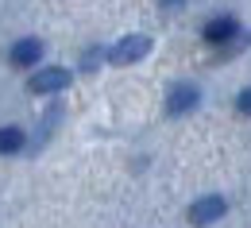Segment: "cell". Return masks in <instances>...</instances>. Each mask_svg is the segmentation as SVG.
Returning <instances> with one entry per match:
<instances>
[{"label": "cell", "mask_w": 251, "mask_h": 228, "mask_svg": "<svg viewBox=\"0 0 251 228\" xmlns=\"http://www.w3.org/2000/svg\"><path fill=\"white\" fill-rule=\"evenodd\" d=\"M224 213H228V201L217 197V194H209V197H197V201L186 209V221L193 228H209V225H217Z\"/></svg>", "instance_id": "cell-1"}, {"label": "cell", "mask_w": 251, "mask_h": 228, "mask_svg": "<svg viewBox=\"0 0 251 228\" xmlns=\"http://www.w3.org/2000/svg\"><path fill=\"white\" fill-rule=\"evenodd\" d=\"M74 81V74L62 66H47V70H35L27 77V93H62L66 85Z\"/></svg>", "instance_id": "cell-2"}, {"label": "cell", "mask_w": 251, "mask_h": 228, "mask_svg": "<svg viewBox=\"0 0 251 228\" xmlns=\"http://www.w3.org/2000/svg\"><path fill=\"white\" fill-rule=\"evenodd\" d=\"M147 51H151V39H147V35H124V39L108 51V62L112 66H131V62H139V58H147Z\"/></svg>", "instance_id": "cell-3"}, {"label": "cell", "mask_w": 251, "mask_h": 228, "mask_svg": "<svg viewBox=\"0 0 251 228\" xmlns=\"http://www.w3.org/2000/svg\"><path fill=\"white\" fill-rule=\"evenodd\" d=\"M197 101H201L197 85L178 81V85L166 93V116H186V112H193V108H197Z\"/></svg>", "instance_id": "cell-4"}, {"label": "cell", "mask_w": 251, "mask_h": 228, "mask_svg": "<svg viewBox=\"0 0 251 228\" xmlns=\"http://www.w3.org/2000/svg\"><path fill=\"white\" fill-rule=\"evenodd\" d=\"M205 43H213V47H224V43H232L236 35H240V20L236 16H217V20H209L205 24Z\"/></svg>", "instance_id": "cell-5"}, {"label": "cell", "mask_w": 251, "mask_h": 228, "mask_svg": "<svg viewBox=\"0 0 251 228\" xmlns=\"http://www.w3.org/2000/svg\"><path fill=\"white\" fill-rule=\"evenodd\" d=\"M12 66H20V70H27V66H35L39 58H43V43L39 39H20L16 47H12Z\"/></svg>", "instance_id": "cell-6"}, {"label": "cell", "mask_w": 251, "mask_h": 228, "mask_svg": "<svg viewBox=\"0 0 251 228\" xmlns=\"http://www.w3.org/2000/svg\"><path fill=\"white\" fill-rule=\"evenodd\" d=\"M24 147V131L20 128H0V155H16Z\"/></svg>", "instance_id": "cell-7"}, {"label": "cell", "mask_w": 251, "mask_h": 228, "mask_svg": "<svg viewBox=\"0 0 251 228\" xmlns=\"http://www.w3.org/2000/svg\"><path fill=\"white\" fill-rule=\"evenodd\" d=\"M236 108H240L244 116H251V85L244 89V93H240V97H236Z\"/></svg>", "instance_id": "cell-8"}, {"label": "cell", "mask_w": 251, "mask_h": 228, "mask_svg": "<svg viewBox=\"0 0 251 228\" xmlns=\"http://www.w3.org/2000/svg\"><path fill=\"white\" fill-rule=\"evenodd\" d=\"M162 4H166V8H178V4H182V0H162Z\"/></svg>", "instance_id": "cell-9"}]
</instances>
